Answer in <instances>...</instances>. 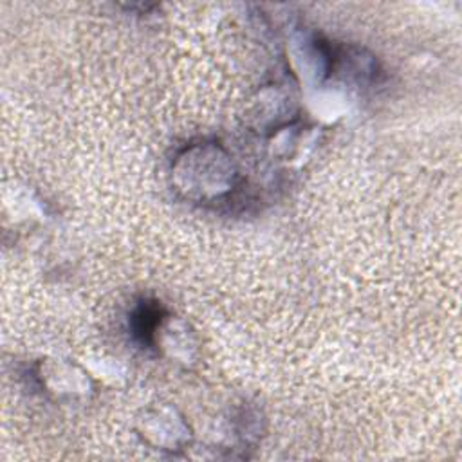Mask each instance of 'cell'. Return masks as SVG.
Listing matches in <instances>:
<instances>
[{"label":"cell","instance_id":"6da1fadb","mask_svg":"<svg viewBox=\"0 0 462 462\" xmlns=\"http://www.w3.org/2000/svg\"><path fill=\"white\" fill-rule=\"evenodd\" d=\"M163 317V307L158 301H143L130 318L132 335L143 345H150Z\"/></svg>","mask_w":462,"mask_h":462}]
</instances>
